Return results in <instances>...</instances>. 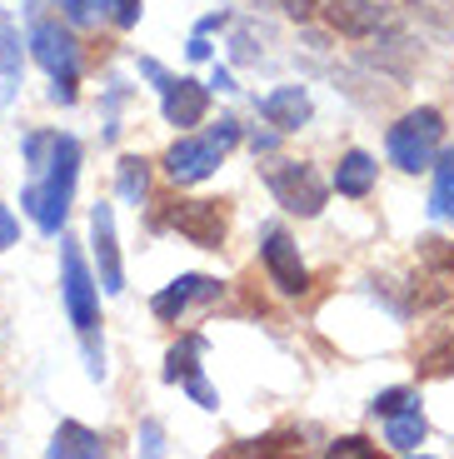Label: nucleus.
I'll return each instance as SVG.
<instances>
[{"label": "nucleus", "instance_id": "2eb2a0df", "mask_svg": "<svg viewBox=\"0 0 454 459\" xmlns=\"http://www.w3.org/2000/svg\"><path fill=\"white\" fill-rule=\"evenodd\" d=\"M335 190L350 200H364L370 190H375V160L364 155V150H350L340 160V170H335Z\"/></svg>", "mask_w": 454, "mask_h": 459}, {"label": "nucleus", "instance_id": "1a4fd4ad", "mask_svg": "<svg viewBox=\"0 0 454 459\" xmlns=\"http://www.w3.org/2000/svg\"><path fill=\"white\" fill-rule=\"evenodd\" d=\"M260 255H265V270H270V280L280 285V295H305V290H310V270H305L295 240H290L284 230H265Z\"/></svg>", "mask_w": 454, "mask_h": 459}, {"label": "nucleus", "instance_id": "39448f33", "mask_svg": "<svg viewBox=\"0 0 454 459\" xmlns=\"http://www.w3.org/2000/svg\"><path fill=\"white\" fill-rule=\"evenodd\" d=\"M265 185L270 195L280 200L290 215H305L315 220L325 210V180H319L315 165H300V160H270L265 165Z\"/></svg>", "mask_w": 454, "mask_h": 459}, {"label": "nucleus", "instance_id": "f8f14e48", "mask_svg": "<svg viewBox=\"0 0 454 459\" xmlns=\"http://www.w3.org/2000/svg\"><path fill=\"white\" fill-rule=\"evenodd\" d=\"M325 21H329V30L360 40V35H375L389 21V11L380 0H325Z\"/></svg>", "mask_w": 454, "mask_h": 459}, {"label": "nucleus", "instance_id": "f3484780", "mask_svg": "<svg viewBox=\"0 0 454 459\" xmlns=\"http://www.w3.org/2000/svg\"><path fill=\"white\" fill-rule=\"evenodd\" d=\"M100 455H105L100 435L85 425H60L56 439H50V459H100Z\"/></svg>", "mask_w": 454, "mask_h": 459}, {"label": "nucleus", "instance_id": "0eeeda50", "mask_svg": "<svg viewBox=\"0 0 454 459\" xmlns=\"http://www.w3.org/2000/svg\"><path fill=\"white\" fill-rule=\"evenodd\" d=\"M140 70L160 85V95H165V120L170 126H200L205 110H210V91L200 81H175L160 60H140Z\"/></svg>", "mask_w": 454, "mask_h": 459}, {"label": "nucleus", "instance_id": "aec40b11", "mask_svg": "<svg viewBox=\"0 0 454 459\" xmlns=\"http://www.w3.org/2000/svg\"><path fill=\"white\" fill-rule=\"evenodd\" d=\"M0 75H21V35L0 11Z\"/></svg>", "mask_w": 454, "mask_h": 459}, {"label": "nucleus", "instance_id": "9b49d317", "mask_svg": "<svg viewBox=\"0 0 454 459\" xmlns=\"http://www.w3.org/2000/svg\"><path fill=\"white\" fill-rule=\"evenodd\" d=\"M91 240H95V260H100V290L105 295H120V290H126V270H120V245H115L110 205L91 210Z\"/></svg>", "mask_w": 454, "mask_h": 459}, {"label": "nucleus", "instance_id": "4468645a", "mask_svg": "<svg viewBox=\"0 0 454 459\" xmlns=\"http://www.w3.org/2000/svg\"><path fill=\"white\" fill-rule=\"evenodd\" d=\"M260 115L265 120H270L275 130H284V135H290V130H300L310 120V95L300 91V85H284V91H270L260 100Z\"/></svg>", "mask_w": 454, "mask_h": 459}, {"label": "nucleus", "instance_id": "dca6fc26", "mask_svg": "<svg viewBox=\"0 0 454 459\" xmlns=\"http://www.w3.org/2000/svg\"><path fill=\"white\" fill-rule=\"evenodd\" d=\"M385 439L399 449V455H415L424 445V414L420 404H405V410L385 414Z\"/></svg>", "mask_w": 454, "mask_h": 459}, {"label": "nucleus", "instance_id": "5701e85b", "mask_svg": "<svg viewBox=\"0 0 454 459\" xmlns=\"http://www.w3.org/2000/svg\"><path fill=\"white\" fill-rule=\"evenodd\" d=\"M329 455L335 459H375V445H370V439H360V435H350V439H335V445H329Z\"/></svg>", "mask_w": 454, "mask_h": 459}, {"label": "nucleus", "instance_id": "9d476101", "mask_svg": "<svg viewBox=\"0 0 454 459\" xmlns=\"http://www.w3.org/2000/svg\"><path fill=\"white\" fill-rule=\"evenodd\" d=\"M200 355H205L200 334L180 340L170 355H165V379H170V385H185V390H190V400L200 404V410H215V390H210V385H205V375H200Z\"/></svg>", "mask_w": 454, "mask_h": 459}, {"label": "nucleus", "instance_id": "7c9ffc66", "mask_svg": "<svg viewBox=\"0 0 454 459\" xmlns=\"http://www.w3.org/2000/svg\"><path fill=\"white\" fill-rule=\"evenodd\" d=\"M250 145H255V155H260V150H265V155H270V150H275V135H255Z\"/></svg>", "mask_w": 454, "mask_h": 459}, {"label": "nucleus", "instance_id": "f257e3e1", "mask_svg": "<svg viewBox=\"0 0 454 459\" xmlns=\"http://www.w3.org/2000/svg\"><path fill=\"white\" fill-rule=\"evenodd\" d=\"M25 160H31V185L21 190V205L31 210V220L46 230V235H56L70 215V195H75L80 140L40 130V135L25 140Z\"/></svg>", "mask_w": 454, "mask_h": 459}, {"label": "nucleus", "instance_id": "cd10ccee", "mask_svg": "<svg viewBox=\"0 0 454 459\" xmlns=\"http://www.w3.org/2000/svg\"><path fill=\"white\" fill-rule=\"evenodd\" d=\"M205 56H210V46H205V35L195 30V40H190V60H205Z\"/></svg>", "mask_w": 454, "mask_h": 459}, {"label": "nucleus", "instance_id": "423d86ee", "mask_svg": "<svg viewBox=\"0 0 454 459\" xmlns=\"http://www.w3.org/2000/svg\"><path fill=\"white\" fill-rule=\"evenodd\" d=\"M165 225L180 230L190 245H200V250H220L225 245V205L220 200H175L170 210H165Z\"/></svg>", "mask_w": 454, "mask_h": 459}, {"label": "nucleus", "instance_id": "c85d7f7f", "mask_svg": "<svg viewBox=\"0 0 454 459\" xmlns=\"http://www.w3.org/2000/svg\"><path fill=\"white\" fill-rule=\"evenodd\" d=\"M155 449H160V429L145 425V455H155Z\"/></svg>", "mask_w": 454, "mask_h": 459}, {"label": "nucleus", "instance_id": "b1692460", "mask_svg": "<svg viewBox=\"0 0 454 459\" xmlns=\"http://www.w3.org/2000/svg\"><path fill=\"white\" fill-rule=\"evenodd\" d=\"M255 5H280L290 21H310L315 15V0H255Z\"/></svg>", "mask_w": 454, "mask_h": 459}, {"label": "nucleus", "instance_id": "bb28decb", "mask_svg": "<svg viewBox=\"0 0 454 459\" xmlns=\"http://www.w3.org/2000/svg\"><path fill=\"white\" fill-rule=\"evenodd\" d=\"M15 245V220H11V210L0 205V250H11Z\"/></svg>", "mask_w": 454, "mask_h": 459}, {"label": "nucleus", "instance_id": "7ed1b4c3", "mask_svg": "<svg viewBox=\"0 0 454 459\" xmlns=\"http://www.w3.org/2000/svg\"><path fill=\"white\" fill-rule=\"evenodd\" d=\"M440 140H444V115L424 105V110H409L399 126H389L385 145L399 170H430L434 155H440Z\"/></svg>", "mask_w": 454, "mask_h": 459}, {"label": "nucleus", "instance_id": "393cba45", "mask_svg": "<svg viewBox=\"0 0 454 459\" xmlns=\"http://www.w3.org/2000/svg\"><path fill=\"white\" fill-rule=\"evenodd\" d=\"M405 404H415V394H409V390H385V394H375V414H395V410H405Z\"/></svg>", "mask_w": 454, "mask_h": 459}, {"label": "nucleus", "instance_id": "20e7f679", "mask_svg": "<svg viewBox=\"0 0 454 459\" xmlns=\"http://www.w3.org/2000/svg\"><path fill=\"white\" fill-rule=\"evenodd\" d=\"M31 50H35V60L46 65V75L56 81V100L60 105H75V81H80V46H75V35L60 30L56 21H35Z\"/></svg>", "mask_w": 454, "mask_h": 459}, {"label": "nucleus", "instance_id": "a878e982", "mask_svg": "<svg viewBox=\"0 0 454 459\" xmlns=\"http://www.w3.org/2000/svg\"><path fill=\"white\" fill-rule=\"evenodd\" d=\"M60 5H65V15L75 25H85V21H91V11H95V0H60Z\"/></svg>", "mask_w": 454, "mask_h": 459}, {"label": "nucleus", "instance_id": "a211bd4d", "mask_svg": "<svg viewBox=\"0 0 454 459\" xmlns=\"http://www.w3.org/2000/svg\"><path fill=\"white\" fill-rule=\"evenodd\" d=\"M430 215L434 220H454V150H444L434 165V195H430Z\"/></svg>", "mask_w": 454, "mask_h": 459}, {"label": "nucleus", "instance_id": "6ab92c4d", "mask_svg": "<svg viewBox=\"0 0 454 459\" xmlns=\"http://www.w3.org/2000/svg\"><path fill=\"white\" fill-rule=\"evenodd\" d=\"M120 195H126V205H140V195H145V160L140 155L120 160Z\"/></svg>", "mask_w": 454, "mask_h": 459}, {"label": "nucleus", "instance_id": "c756f323", "mask_svg": "<svg viewBox=\"0 0 454 459\" xmlns=\"http://www.w3.org/2000/svg\"><path fill=\"white\" fill-rule=\"evenodd\" d=\"M210 85H220V91H235V81H230V70H220V65H215V81H210Z\"/></svg>", "mask_w": 454, "mask_h": 459}, {"label": "nucleus", "instance_id": "412c9836", "mask_svg": "<svg viewBox=\"0 0 454 459\" xmlns=\"http://www.w3.org/2000/svg\"><path fill=\"white\" fill-rule=\"evenodd\" d=\"M420 255L430 270H440V275H454V245L450 240H420Z\"/></svg>", "mask_w": 454, "mask_h": 459}, {"label": "nucleus", "instance_id": "4be33fe9", "mask_svg": "<svg viewBox=\"0 0 454 459\" xmlns=\"http://www.w3.org/2000/svg\"><path fill=\"white\" fill-rule=\"evenodd\" d=\"M105 5H110V21L120 25V30L140 25V11H145V0H105Z\"/></svg>", "mask_w": 454, "mask_h": 459}, {"label": "nucleus", "instance_id": "ddd939ff", "mask_svg": "<svg viewBox=\"0 0 454 459\" xmlns=\"http://www.w3.org/2000/svg\"><path fill=\"white\" fill-rule=\"evenodd\" d=\"M195 299H220V280H210V275H180V280H170V285L150 299V310H155L160 320H180Z\"/></svg>", "mask_w": 454, "mask_h": 459}, {"label": "nucleus", "instance_id": "6e6552de", "mask_svg": "<svg viewBox=\"0 0 454 459\" xmlns=\"http://www.w3.org/2000/svg\"><path fill=\"white\" fill-rule=\"evenodd\" d=\"M60 270H65V310H70V325H75L80 334L95 330V315H100V299H95V280L91 270H85V260H80V250L65 240V250H60Z\"/></svg>", "mask_w": 454, "mask_h": 459}, {"label": "nucleus", "instance_id": "f03ea898", "mask_svg": "<svg viewBox=\"0 0 454 459\" xmlns=\"http://www.w3.org/2000/svg\"><path fill=\"white\" fill-rule=\"evenodd\" d=\"M240 140V126L235 120H220L210 135H185L175 140L170 150H165V175H170L175 185H200L215 175V165L225 160V150Z\"/></svg>", "mask_w": 454, "mask_h": 459}]
</instances>
